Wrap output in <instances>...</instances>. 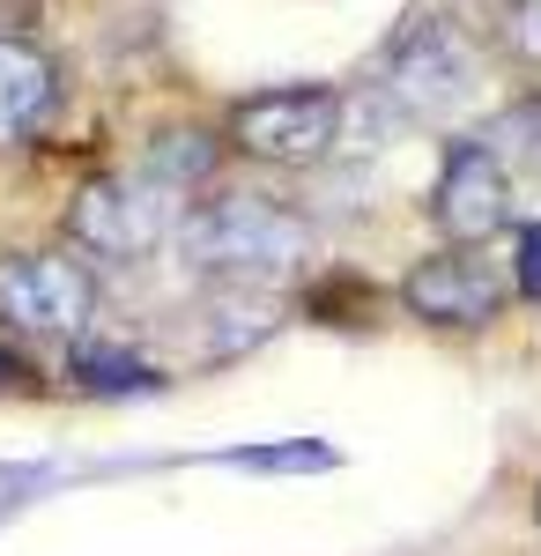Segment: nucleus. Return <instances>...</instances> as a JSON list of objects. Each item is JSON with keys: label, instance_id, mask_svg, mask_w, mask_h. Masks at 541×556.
I'll use <instances>...</instances> for the list:
<instances>
[{"label": "nucleus", "instance_id": "nucleus-1", "mask_svg": "<svg viewBox=\"0 0 541 556\" xmlns=\"http://www.w3.org/2000/svg\"><path fill=\"white\" fill-rule=\"evenodd\" d=\"M171 253L186 275L230 282V290H282L297 282L312 253H319V223L304 215V201L275 193V186H246V178H223L215 193H201L193 208L178 215V238Z\"/></svg>", "mask_w": 541, "mask_h": 556}, {"label": "nucleus", "instance_id": "nucleus-2", "mask_svg": "<svg viewBox=\"0 0 541 556\" xmlns=\"http://www.w3.org/2000/svg\"><path fill=\"white\" fill-rule=\"evenodd\" d=\"M482 75H490V38H475L460 15L423 8V15H401V23L386 30V45L372 52L364 89L401 119V134L408 127L453 134L460 112H475Z\"/></svg>", "mask_w": 541, "mask_h": 556}, {"label": "nucleus", "instance_id": "nucleus-3", "mask_svg": "<svg viewBox=\"0 0 541 556\" xmlns=\"http://www.w3.org/2000/svg\"><path fill=\"white\" fill-rule=\"evenodd\" d=\"M341 112L349 89L334 83H282V89H252L223 112L230 134V164H252L267 178H304L341 156Z\"/></svg>", "mask_w": 541, "mask_h": 556}, {"label": "nucleus", "instance_id": "nucleus-4", "mask_svg": "<svg viewBox=\"0 0 541 556\" xmlns=\"http://www.w3.org/2000/svg\"><path fill=\"white\" fill-rule=\"evenodd\" d=\"M178 215L186 201H171L164 186H149L141 172H89L75 193H67V245L83 260H104V267H141V260L171 253L178 238Z\"/></svg>", "mask_w": 541, "mask_h": 556}, {"label": "nucleus", "instance_id": "nucleus-5", "mask_svg": "<svg viewBox=\"0 0 541 556\" xmlns=\"http://www.w3.org/2000/svg\"><path fill=\"white\" fill-rule=\"evenodd\" d=\"M97 267L75 245H30V253H0V334L23 342H83L97 327Z\"/></svg>", "mask_w": 541, "mask_h": 556}, {"label": "nucleus", "instance_id": "nucleus-6", "mask_svg": "<svg viewBox=\"0 0 541 556\" xmlns=\"http://www.w3.org/2000/svg\"><path fill=\"white\" fill-rule=\"evenodd\" d=\"M512 267L490 245H430L423 260H408V275L393 282V304L430 327V334H490L512 312Z\"/></svg>", "mask_w": 541, "mask_h": 556}, {"label": "nucleus", "instance_id": "nucleus-7", "mask_svg": "<svg viewBox=\"0 0 541 556\" xmlns=\"http://www.w3.org/2000/svg\"><path fill=\"white\" fill-rule=\"evenodd\" d=\"M423 215L438 230V245H490L504 230H519V193L504 164L490 156L482 134H445V156H438V178L423 193Z\"/></svg>", "mask_w": 541, "mask_h": 556}, {"label": "nucleus", "instance_id": "nucleus-8", "mask_svg": "<svg viewBox=\"0 0 541 556\" xmlns=\"http://www.w3.org/2000/svg\"><path fill=\"white\" fill-rule=\"evenodd\" d=\"M134 172L149 178V186H164L171 201L193 208V201L215 193L223 172H230V134H223V119H171V127H156L141 141Z\"/></svg>", "mask_w": 541, "mask_h": 556}, {"label": "nucleus", "instance_id": "nucleus-9", "mask_svg": "<svg viewBox=\"0 0 541 556\" xmlns=\"http://www.w3.org/2000/svg\"><path fill=\"white\" fill-rule=\"evenodd\" d=\"M60 97H67V75L45 45L0 30V149H23L38 141L52 119H60Z\"/></svg>", "mask_w": 541, "mask_h": 556}, {"label": "nucleus", "instance_id": "nucleus-10", "mask_svg": "<svg viewBox=\"0 0 541 556\" xmlns=\"http://www.w3.org/2000/svg\"><path fill=\"white\" fill-rule=\"evenodd\" d=\"M193 327H201V356H209V364L246 356V349H260L282 327V290H230V282H209Z\"/></svg>", "mask_w": 541, "mask_h": 556}, {"label": "nucleus", "instance_id": "nucleus-11", "mask_svg": "<svg viewBox=\"0 0 541 556\" xmlns=\"http://www.w3.org/2000/svg\"><path fill=\"white\" fill-rule=\"evenodd\" d=\"M475 134L490 141V156L504 164L512 193H519V201H541V83L512 89V97H504Z\"/></svg>", "mask_w": 541, "mask_h": 556}, {"label": "nucleus", "instance_id": "nucleus-12", "mask_svg": "<svg viewBox=\"0 0 541 556\" xmlns=\"http://www.w3.org/2000/svg\"><path fill=\"white\" fill-rule=\"evenodd\" d=\"M490 60L541 83V0H498L490 8Z\"/></svg>", "mask_w": 541, "mask_h": 556}, {"label": "nucleus", "instance_id": "nucleus-13", "mask_svg": "<svg viewBox=\"0 0 541 556\" xmlns=\"http://www.w3.org/2000/svg\"><path fill=\"white\" fill-rule=\"evenodd\" d=\"M512 290L527 304H541V215H527L512 230Z\"/></svg>", "mask_w": 541, "mask_h": 556}, {"label": "nucleus", "instance_id": "nucleus-14", "mask_svg": "<svg viewBox=\"0 0 541 556\" xmlns=\"http://www.w3.org/2000/svg\"><path fill=\"white\" fill-rule=\"evenodd\" d=\"M23 379H30V371H23V356H15V342L0 334V401H8V393H23Z\"/></svg>", "mask_w": 541, "mask_h": 556}, {"label": "nucleus", "instance_id": "nucleus-15", "mask_svg": "<svg viewBox=\"0 0 541 556\" xmlns=\"http://www.w3.org/2000/svg\"><path fill=\"white\" fill-rule=\"evenodd\" d=\"M534 534H541V482H534Z\"/></svg>", "mask_w": 541, "mask_h": 556}]
</instances>
